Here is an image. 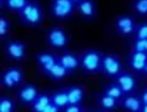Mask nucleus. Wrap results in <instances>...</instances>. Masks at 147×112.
<instances>
[{"instance_id": "f257e3e1", "label": "nucleus", "mask_w": 147, "mask_h": 112, "mask_svg": "<svg viewBox=\"0 0 147 112\" xmlns=\"http://www.w3.org/2000/svg\"><path fill=\"white\" fill-rule=\"evenodd\" d=\"M20 21L26 26L40 27L44 21V11L40 4L36 1H28V4L18 12Z\"/></svg>"}, {"instance_id": "f03ea898", "label": "nucleus", "mask_w": 147, "mask_h": 112, "mask_svg": "<svg viewBox=\"0 0 147 112\" xmlns=\"http://www.w3.org/2000/svg\"><path fill=\"white\" fill-rule=\"evenodd\" d=\"M103 52L96 49L85 50L79 56V67L86 74H96L101 72V62H102Z\"/></svg>"}, {"instance_id": "7ed1b4c3", "label": "nucleus", "mask_w": 147, "mask_h": 112, "mask_svg": "<svg viewBox=\"0 0 147 112\" xmlns=\"http://www.w3.org/2000/svg\"><path fill=\"white\" fill-rule=\"evenodd\" d=\"M77 10V0H52L50 3V11L52 17L65 21L73 16Z\"/></svg>"}, {"instance_id": "20e7f679", "label": "nucleus", "mask_w": 147, "mask_h": 112, "mask_svg": "<svg viewBox=\"0 0 147 112\" xmlns=\"http://www.w3.org/2000/svg\"><path fill=\"white\" fill-rule=\"evenodd\" d=\"M124 71V66L117 54H103L101 62V72L108 78L114 79L119 73Z\"/></svg>"}, {"instance_id": "39448f33", "label": "nucleus", "mask_w": 147, "mask_h": 112, "mask_svg": "<svg viewBox=\"0 0 147 112\" xmlns=\"http://www.w3.org/2000/svg\"><path fill=\"white\" fill-rule=\"evenodd\" d=\"M24 73L20 67H9L0 76V84L6 89H16L22 85Z\"/></svg>"}, {"instance_id": "423d86ee", "label": "nucleus", "mask_w": 147, "mask_h": 112, "mask_svg": "<svg viewBox=\"0 0 147 112\" xmlns=\"http://www.w3.org/2000/svg\"><path fill=\"white\" fill-rule=\"evenodd\" d=\"M5 54L12 61H23L27 56V44L21 40L9 39L5 43Z\"/></svg>"}, {"instance_id": "0eeeda50", "label": "nucleus", "mask_w": 147, "mask_h": 112, "mask_svg": "<svg viewBox=\"0 0 147 112\" xmlns=\"http://www.w3.org/2000/svg\"><path fill=\"white\" fill-rule=\"evenodd\" d=\"M46 40L54 49H65L69 41L66 29L61 27H51L46 32Z\"/></svg>"}, {"instance_id": "6e6552de", "label": "nucleus", "mask_w": 147, "mask_h": 112, "mask_svg": "<svg viewBox=\"0 0 147 112\" xmlns=\"http://www.w3.org/2000/svg\"><path fill=\"white\" fill-rule=\"evenodd\" d=\"M114 81L119 85V88L122 89V92L124 93V96L125 95L135 94L136 90H138V87H139L138 79L130 72L123 71L122 73H119L118 76L114 78Z\"/></svg>"}, {"instance_id": "1a4fd4ad", "label": "nucleus", "mask_w": 147, "mask_h": 112, "mask_svg": "<svg viewBox=\"0 0 147 112\" xmlns=\"http://www.w3.org/2000/svg\"><path fill=\"white\" fill-rule=\"evenodd\" d=\"M136 21L130 15H120L115 18V31L119 37H130L134 34Z\"/></svg>"}, {"instance_id": "9d476101", "label": "nucleus", "mask_w": 147, "mask_h": 112, "mask_svg": "<svg viewBox=\"0 0 147 112\" xmlns=\"http://www.w3.org/2000/svg\"><path fill=\"white\" fill-rule=\"evenodd\" d=\"M128 65L131 71L145 77L147 73V52H130L128 55Z\"/></svg>"}, {"instance_id": "9b49d317", "label": "nucleus", "mask_w": 147, "mask_h": 112, "mask_svg": "<svg viewBox=\"0 0 147 112\" xmlns=\"http://www.w3.org/2000/svg\"><path fill=\"white\" fill-rule=\"evenodd\" d=\"M36 63H38V67L40 72L44 74V76H48L50 70L52 68V66L57 62V55L54 52L50 51H41L36 54Z\"/></svg>"}, {"instance_id": "f8f14e48", "label": "nucleus", "mask_w": 147, "mask_h": 112, "mask_svg": "<svg viewBox=\"0 0 147 112\" xmlns=\"http://www.w3.org/2000/svg\"><path fill=\"white\" fill-rule=\"evenodd\" d=\"M38 94H39L38 88H36L34 84H30V83L22 85L17 93L20 102L26 105V106L32 105V102L36 99V96H38Z\"/></svg>"}, {"instance_id": "ddd939ff", "label": "nucleus", "mask_w": 147, "mask_h": 112, "mask_svg": "<svg viewBox=\"0 0 147 112\" xmlns=\"http://www.w3.org/2000/svg\"><path fill=\"white\" fill-rule=\"evenodd\" d=\"M57 58L62 66L65 67V70L68 73H73L78 67H79V56L72 51H67L65 50L62 54L57 55Z\"/></svg>"}, {"instance_id": "4468645a", "label": "nucleus", "mask_w": 147, "mask_h": 112, "mask_svg": "<svg viewBox=\"0 0 147 112\" xmlns=\"http://www.w3.org/2000/svg\"><path fill=\"white\" fill-rule=\"evenodd\" d=\"M68 105H77L82 106L85 100V89L78 84H73L71 87L66 88Z\"/></svg>"}, {"instance_id": "2eb2a0df", "label": "nucleus", "mask_w": 147, "mask_h": 112, "mask_svg": "<svg viewBox=\"0 0 147 112\" xmlns=\"http://www.w3.org/2000/svg\"><path fill=\"white\" fill-rule=\"evenodd\" d=\"M77 10L85 20H94L97 15L96 3L92 0H77Z\"/></svg>"}, {"instance_id": "dca6fc26", "label": "nucleus", "mask_w": 147, "mask_h": 112, "mask_svg": "<svg viewBox=\"0 0 147 112\" xmlns=\"http://www.w3.org/2000/svg\"><path fill=\"white\" fill-rule=\"evenodd\" d=\"M119 105L122 106V109L125 110L127 112H140L142 104L139 94H130V95H125V96L120 100Z\"/></svg>"}, {"instance_id": "f3484780", "label": "nucleus", "mask_w": 147, "mask_h": 112, "mask_svg": "<svg viewBox=\"0 0 147 112\" xmlns=\"http://www.w3.org/2000/svg\"><path fill=\"white\" fill-rule=\"evenodd\" d=\"M96 102H97V106L102 111H107V112L115 111L119 107V101L107 96V95H105L103 93L98 94L96 96Z\"/></svg>"}, {"instance_id": "a211bd4d", "label": "nucleus", "mask_w": 147, "mask_h": 112, "mask_svg": "<svg viewBox=\"0 0 147 112\" xmlns=\"http://www.w3.org/2000/svg\"><path fill=\"white\" fill-rule=\"evenodd\" d=\"M51 102L50 100V94L48 93H39L36 99L32 102V105L29 106L30 107V111L32 112H43L48 105Z\"/></svg>"}, {"instance_id": "6ab92c4d", "label": "nucleus", "mask_w": 147, "mask_h": 112, "mask_svg": "<svg viewBox=\"0 0 147 112\" xmlns=\"http://www.w3.org/2000/svg\"><path fill=\"white\" fill-rule=\"evenodd\" d=\"M50 100L51 102L56 105L57 107H60L61 110L65 109L66 106L68 105V99H67V92L66 88H61L55 90L52 94H50Z\"/></svg>"}, {"instance_id": "aec40b11", "label": "nucleus", "mask_w": 147, "mask_h": 112, "mask_svg": "<svg viewBox=\"0 0 147 112\" xmlns=\"http://www.w3.org/2000/svg\"><path fill=\"white\" fill-rule=\"evenodd\" d=\"M102 93L105 95H107V96H109V98H112L114 100L119 101V102H120V100L124 98V93L122 92V89L119 88V85L115 83V82L108 83L107 85H105Z\"/></svg>"}, {"instance_id": "412c9836", "label": "nucleus", "mask_w": 147, "mask_h": 112, "mask_svg": "<svg viewBox=\"0 0 147 112\" xmlns=\"http://www.w3.org/2000/svg\"><path fill=\"white\" fill-rule=\"evenodd\" d=\"M67 76H69V73L65 70V67L61 65L59 60H57V62L55 63L54 66H52V68L50 70L49 74H48V77L50 79H52V81H56V82L63 81Z\"/></svg>"}, {"instance_id": "4be33fe9", "label": "nucleus", "mask_w": 147, "mask_h": 112, "mask_svg": "<svg viewBox=\"0 0 147 112\" xmlns=\"http://www.w3.org/2000/svg\"><path fill=\"white\" fill-rule=\"evenodd\" d=\"M17 104L11 96L0 98V112H16Z\"/></svg>"}, {"instance_id": "5701e85b", "label": "nucleus", "mask_w": 147, "mask_h": 112, "mask_svg": "<svg viewBox=\"0 0 147 112\" xmlns=\"http://www.w3.org/2000/svg\"><path fill=\"white\" fill-rule=\"evenodd\" d=\"M29 0H6L5 1V9L12 12H20L26 5L28 4Z\"/></svg>"}, {"instance_id": "b1692460", "label": "nucleus", "mask_w": 147, "mask_h": 112, "mask_svg": "<svg viewBox=\"0 0 147 112\" xmlns=\"http://www.w3.org/2000/svg\"><path fill=\"white\" fill-rule=\"evenodd\" d=\"M10 31H11V22L4 15H0V39L6 38L10 34Z\"/></svg>"}, {"instance_id": "393cba45", "label": "nucleus", "mask_w": 147, "mask_h": 112, "mask_svg": "<svg viewBox=\"0 0 147 112\" xmlns=\"http://www.w3.org/2000/svg\"><path fill=\"white\" fill-rule=\"evenodd\" d=\"M131 7L139 16L145 17L147 15V0H136L131 4Z\"/></svg>"}, {"instance_id": "a878e982", "label": "nucleus", "mask_w": 147, "mask_h": 112, "mask_svg": "<svg viewBox=\"0 0 147 112\" xmlns=\"http://www.w3.org/2000/svg\"><path fill=\"white\" fill-rule=\"evenodd\" d=\"M131 52H147V39H133Z\"/></svg>"}, {"instance_id": "bb28decb", "label": "nucleus", "mask_w": 147, "mask_h": 112, "mask_svg": "<svg viewBox=\"0 0 147 112\" xmlns=\"http://www.w3.org/2000/svg\"><path fill=\"white\" fill-rule=\"evenodd\" d=\"M133 35V39H147V23L142 22L136 24Z\"/></svg>"}, {"instance_id": "cd10ccee", "label": "nucleus", "mask_w": 147, "mask_h": 112, "mask_svg": "<svg viewBox=\"0 0 147 112\" xmlns=\"http://www.w3.org/2000/svg\"><path fill=\"white\" fill-rule=\"evenodd\" d=\"M83 107L77 105H67L65 109H62V112H82Z\"/></svg>"}, {"instance_id": "c85d7f7f", "label": "nucleus", "mask_w": 147, "mask_h": 112, "mask_svg": "<svg viewBox=\"0 0 147 112\" xmlns=\"http://www.w3.org/2000/svg\"><path fill=\"white\" fill-rule=\"evenodd\" d=\"M43 112H62V110H61L60 107H57V106L54 105L52 102H50V104L48 105V107H46Z\"/></svg>"}, {"instance_id": "c756f323", "label": "nucleus", "mask_w": 147, "mask_h": 112, "mask_svg": "<svg viewBox=\"0 0 147 112\" xmlns=\"http://www.w3.org/2000/svg\"><path fill=\"white\" fill-rule=\"evenodd\" d=\"M139 96H140V100H141V104L147 105V89L146 88L142 89V93L139 94Z\"/></svg>"}, {"instance_id": "7c9ffc66", "label": "nucleus", "mask_w": 147, "mask_h": 112, "mask_svg": "<svg viewBox=\"0 0 147 112\" xmlns=\"http://www.w3.org/2000/svg\"><path fill=\"white\" fill-rule=\"evenodd\" d=\"M4 7H5V1L4 0H0V11H1Z\"/></svg>"}, {"instance_id": "2f4dec72", "label": "nucleus", "mask_w": 147, "mask_h": 112, "mask_svg": "<svg viewBox=\"0 0 147 112\" xmlns=\"http://www.w3.org/2000/svg\"><path fill=\"white\" fill-rule=\"evenodd\" d=\"M140 112H147V105H142V107H141Z\"/></svg>"}, {"instance_id": "473e14b6", "label": "nucleus", "mask_w": 147, "mask_h": 112, "mask_svg": "<svg viewBox=\"0 0 147 112\" xmlns=\"http://www.w3.org/2000/svg\"><path fill=\"white\" fill-rule=\"evenodd\" d=\"M97 112H107V111H102V110H100V111H97Z\"/></svg>"}, {"instance_id": "72a5a7b5", "label": "nucleus", "mask_w": 147, "mask_h": 112, "mask_svg": "<svg viewBox=\"0 0 147 112\" xmlns=\"http://www.w3.org/2000/svg\"><path fill=\"white\" fill-rule=\"evenodd\" d=\"M82 112H91V111H84V110H83V111H82Z\"/></svg>"}]
</instances>
